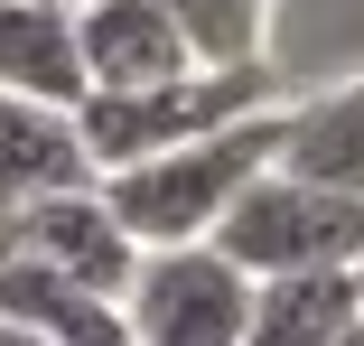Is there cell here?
<instances>
[{
  "label": "cell",
  "mask_w": 364,
  "mask_h": 346,
  "mask_svg": "<svg viewBox=\"0 0 364 346\" xmlns=\"http://www.w3.org/2000/svg\"><path fill=\"white\" fill-rule=\"evenodd\" d=\"M271 159H280V103H271V112H243V122H225V131H205V141H178V150H159V159H131V169H112V178H94V187H103V206H112V225H122L140 253H159V243H215L225 206H234Z\"/></svg>",
  "instance_id": "obj_1"
},
{
  "label": "cell",
  "mask_w": 364,
  "mask_h": 346,
  "mask_svg": "<svg viewBox=\"0 0 364 346\" xmlns=\"http://www.w3.org/2000/svg\"><path fill=\"white\" fill-rule=\"evenodd\" d=\"M280 103V75L271 65H187L168 85H140V94H85L75 131H85V159L94 178L131 169V159H159L178 141H205L243 112H271Z\"/></svg>",
  "instance_id": "obj_2"
},
{
  "label": "cell",
  "mask_w": 364,
  "mask_h": 346,
  "mask_svg": "<svg viewBox=\"0 0 364 346\" xmlns=\"http://www.w3.org/2000/svg\"><path fill=\"white\" fill-rule=\"evenodd\" d=\"M364 243V196H336V187H309L289 169H262L225 225H215V253H225L243 281H280V271H346Z\"/></svg>",
  "instance_id": "obj_3"
},
{
  "label": "cell",
  "mask_w": 364,
  "mask_h": 346,
  "mask_svg": "<svg viewBox=\"0 0 364 346\" xmlns=\"http://www.w3.org/2000/svg\"><path fill=\"white\" fill-rule=\"evenodd\" d=\"M252 281L215 243H159L122 281V327L131 346H243Z\"/></svg>",
  "instance_id": "obj_4"
},
{
  "label": "cell",
  "mask_w": 364,
  "mask_h": 346,
  "mask_svg": "<svg viewBox=\"0 0 364 346\" xmlns=\"http://www.w3.org/2000/svg\"><path fill=\"white\" fill-rule=\"evenodd\" d=\"M10 262L65 271V281H85V290L122 300V281H131L140 243L112 225L103 187H65V196H28V206H19V253H10Z\"/></svg>",
  "instance_id": "obj_5"
},
{
  "label": "cell",
  "mask_w": 364,
  "mask_h": 346,
  "mask_svg": "<svg viewBox=\"0 0 364 346\" xmlns=\"http://www.w3.org/2000/svg\"><path fill=\"white\" fill-rule=\"evenodd\" d=\"M0 94L47 103V112H85L94 75H85L75 10H56V0H0Z\"/></svg>",
  "instance_id": "obj_6"
},
{
  "label": "cell",
  "mask_w": 364,
  "mask_h": 346,
  "mask_svg": "<svg viewBox=\"0 0 364 346\" xmlns=\"http://www.w3.org/2000/svg\"><path fill=\"white\" fill-rule=\"evenodd\" d=\"M75 38H85L94 94H140V85H168V75L196 65L178 47V28L159 19V0H85V10H75Z\"/></svg>",
  "instance_id": "obj_7"
},
{
  "label": "cell",
  "mask_w": 364,
  "mask_h": 346,
  "mask_svg": "<svg viewBox=\"0 0 364 346\" xmlns=\"http://www.w3.org/2000/svg\"><path fill=\"white\" fill-rule=\"evenodd\" d=\"M271 169L309 178V187H336V196H364V75L280 103V159Z\"/></svg>",
  "instance_id": "obj_8"
},
{
  "label": "cell",
  "mask_w": 364,
  "mask_h": 346,
  "mask_svg": "<svg viewBox=\"0 0 364 346\" xmlns=\"http://www.w3.org/2000/svg\"><path fill=\"white\" fill-rule=\"evenodd\" d=\"M65 187H94L75 112H47V103L0 94V196L28 206V196H65Z\"/></svg>",
  "instance_id": "obj_9"
},
{
  "label": "cell",
  "mask_w": 364,
  "mask_h": 346,
  "mask_svg": "<svg viewBox=\"0 0 364 346\" xmlns=\"http://www.w3.org/2000/svg\"><path fill=\"white\" fill-rule=\"evenodd\" d=\"M0 318H10V327H38L47 346H131L122 300L65 281V271H38V262H0Z\"/></svg>",
  "instance_id": "obj_10"
},
{
  "label": "cell",
  "mask_w": 364,
  "mask_h": 346,
  "mask_svg": "<svg viewBox=\"0 0 364 346\" xmlns=\"http://www.w3.org/2000/svg\"><path fill=\"white\" fill-rule=\"evenodd\" d=\"M355 309V271H280V281H252L243 346H336Z\"/></svg>",
  "instance_id": "obj_11"
},
{
  "label": "cell",
  "mask_w": 364,
  "mask_h": 346,
  "mask_svg": "<svg viewBox=\"0 0 364 346\" xmlns=\"http://www.w3.org/2000/svg\"><path fill=\"white\" fill-rule=\"evenodd\" d=\"M271 10L280 0H159L196 65H271Z\"/></svg>",
  "instance_id": "obj_12"
},
{
  "label": "cell",
  "mask_w": 364,
  "mask_h": 346,
  "mask_svg": "<svg viewBox=\"0 0 364 346\" xmlns=\"http://www.w3.org/2000/svg\"><path fill=\"white\" fill-rule=\"evenodd\" d=\"M10 253H19V206L0 196V262H10Z\"/></svg>",
  "instance_id": "obj_13"
},
{
  "label": "cell",
  "mask_w": 364,
  "mask_h": 346,
  "mask_svg": "<svg viewBox=\"0 0 364 346\" xmlns=\"http://www.w3.org/2000/svg\"><path fill=\"white\" fill-rule=\"evenodd\" d=\"M0 346H47L38 327H10V318H0Z\"/></svg>",
  "instance_id": "obj_14"
},
{
  "label": "cell",
  "mask_w": 364,
  "mask_h": 346,
  "mask_svg": "<svg viewBox=\"0 0 364 346\" xmlns=\"http://www.w3.org/2000/svg\"><path fill=\"white\" fill-rule=\"evenodd\" d=\"M336 346H364V309H355V318H346V337H336Z\"/></svg>",
  "instance_id": "obj_15"
},
{
  "label": "cell",
  "mask_w": 364,
  "mask_h": 346,
  "mask_svg": "<svg viewBox=\"0 0 364 346\" xmlns=\"http://www.w3.org/2000/svg\"><path fill=\"white\" fill-rule=\"evenodd\" d=\"M346 271H355V300H364V243H355V262H346Z\"/></svg>",
  "instance_id": "obj_16"
},
{
  "label": "cell",
  "mask_w": 364,
  "mask_h": 346,
  "mask_svg": "<svg viewBox=\"0 0 364 346\" xmlns=\"http://www.w3.org/2000/svg\"><path fill=\"white\" fill-rule=\"evenodd\" d=\"M56 10H85V0H56Z\"/></svg>",
  "instance_id": "obj_17"
}]
</instances>
